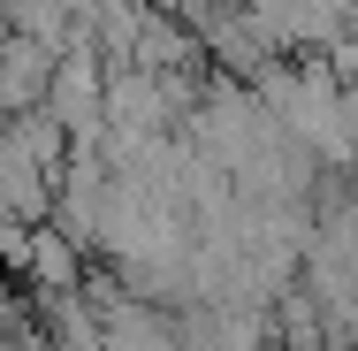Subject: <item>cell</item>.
<instances>
[{"label":"cell","mask_w":358,"mask_h":351,"mask_svg":"<svg viewBox=\"0 0 358 351\" xmlns=\"http://www.w3.org/2000/svg\"><path fill=\"white\" fill-rule=\"evenodd\" d=\"M15 336V298H8V282H0V344Z\"/></svg>","instance_id":"1"}]
</instances>
